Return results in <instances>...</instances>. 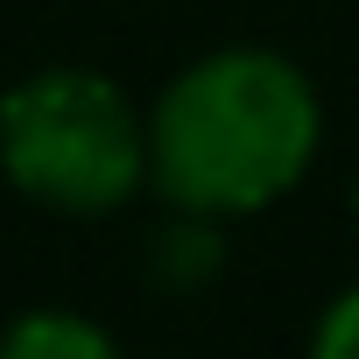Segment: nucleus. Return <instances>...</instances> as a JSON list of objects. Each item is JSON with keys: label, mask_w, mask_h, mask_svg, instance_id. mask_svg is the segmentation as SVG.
<instances>
[{"label": "nucleus", "mask_w": 359, "mask_h": 359, "mask_svg": "<svg viewBox=\"0 0 359 359\" xmlns=\"http://www.w3.org/2000/svg\"><path fill=\"white\" fill-rule=\"evenodd\" d=\"M324 113L310 78L275 50H226L176 78L155 106V184L198 212H261L303 184Z\"/></svg>", "instance_id": "f257e3e1"}, {"label": "nucleus", "mask_w": 359, "mask_h": 359, "mask_svg": "<svg viewBox=\"0 0 359 359\" xmlns=\"http://www.w3.org/2000/svg\"><path fill=\"white\" fill-rule=\"evenodd\" d=\"M148 162V127L99 71H36L0 99V169L57 212H120Z\"/></svg>", "instance_id": "f03ea898"}, {"label": "nucleus", "mask_w": 359, "mask_h": 359, "mask_svg": "<svg viewBox=\"0 0 359 359\" xmlns=\"http://www.w3.org/2000/svg\"><path fill=\"white\" fill-rule=\"evenodd\" d=\"M0 352H8V359H106L113 338L99 324H85V317L50 310V317H22L8 338H0Z\"/></svg>", "instance_id": "7ed1b4c3"}, {"label": "nucleus", "mask_w": 359, "mask_h": 359, "mask_svg": "<svg viewBox=\"0 0 359 359\" xmlns=\"http://www.w3.org/2000/svg\"><path fill=\"white\" fill-rule=\"evenodd\" d=\"M317 352L324 359H359V289H345L331 303V317L317 324Z\"/></svg>", "instance_id": "20e7f679"}, {"label": "nucleus", "mask_w": 359, "mask_h": 359, "mask_svg": "<svg viewBox=\"0 0 359 359\" xmlns=\"http://www.w3.org/2000/svg\"><path fill=\"white\" fill-rule=\"evenodd\" d=\"M352 212H359V191H352Z\"/></svg>", "instance_id": "39448f33"}]
</instances>
